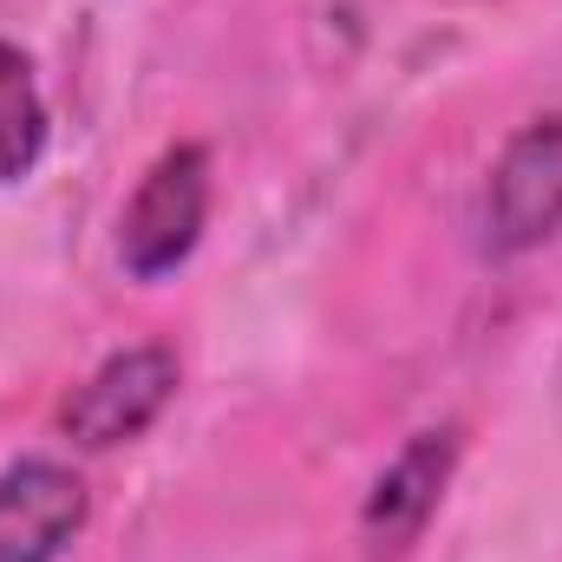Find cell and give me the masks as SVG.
<instances>
[{"instance_id": "1", "label": "cell", "mask_w": 562, "mask_h": 562, "mask_svg": "<svg viewBox=\"0 0 562 562\" xmlns=\"http://www.w3.org/2000/svg\"><path fill=\"white\" fill-rule=\"evenodd\" d=\"M210 223V150L203 144H170L138 177L125 216H119V262L132 281L177 276Z\"/></svg>"}, {"instance_id": "2", "label": "cell", "mask_w": 562, "mask_h": 562, "mask_svg": "<svg viewBox=\"0 0 562 562\" xmlns=\"http://www.w3.org/2000/svg\"><path fill=\"white\" fill-rule=\"evenodd\" d=\"M183 386V367L164 340H138V347H119L112 360H99L59 406V431L79 445V451H119L144 438L150 425L170 413Z\"/></svg>"}, {"instance_id": "3", "label": "cell", "mask_w": 562, "mask_h": 562, "mask_svg": "<svg viewBox=\"0 0 562 562\" xmlns=\"http://www.w3.org/2000/svg\"><path fill=\"white\" fill-rule=\"evenodd\" d=\"M562 236V112L517 125L484 183L491 256H530Z\"/></svg>"}, {"instance_id": "4", "label": "cell", "mask_w": 562, "mask_h": 562, "mask_svg": "<svg viewBox=\"0 0 562 562\" xmlns=\"http://www.w3.org/2000/svg\"><path fill=\"white\" fill-rule=\"evenodd\" d=\"M458 425H431V431H413L393 464L373 477L367 504H360V543H367V562H406L419 550V537L431 530L451 477H458Z\"/></svg>"}, {"instance_id": "5", "label": "cell", "mask_w": 562, "mask_h": 562, "mask_svg": "<svg viewBox=\"0 0 562 562\" xmlns=\"http://www.w3.org/2000/svg\"><path fill=\"white\" fill-rule=\"evenodd\" d=\"M92 524V491L59 458H13L0 471V562H59Z\"/></svg>"}, {"instance_id": "6", "label": "cell", "mask_w": 562, "mask_h": 562, "mask_svg": "<svg viewBox=\"0 0 562 562\" xmlns=\"http://www.w3.org/2000/svg\"><path fill=\"white\" fill-rule=\"evenodd\" d=\"M53 144V112H46V92H40V72L33 59L0 33V190L7 183H26L40 170Z\"/></svg>"}]
</instances>
